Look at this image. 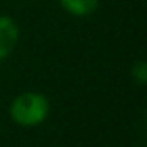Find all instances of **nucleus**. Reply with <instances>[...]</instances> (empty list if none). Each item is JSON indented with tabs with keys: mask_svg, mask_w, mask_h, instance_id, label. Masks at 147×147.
<instances>
[{
	"mask_svg": "<svg viewBox=\"0 0 147 147\" xmlns=\"http://www.w3.org/2000/svg\"><path fill=\"white\" fill-rule=\"evenodd\" d=\"M50 104L45 95L36 92H24L11 104V116L21 126H36L49 116Z\"/></svg>",
	"mask_w": 147,
	"mask_h": 147,
	"instance_id": "obj_1",
	"label": "nucleus"
},
{
	"mask_svg": "<svg viewBox=\"0 0 147 147\" xmlns=\"http://www.w3.org/2000/svg\"><path fill=\"white\" fill-rule=\"evenodd\" d=\"M19 38V28L16 21L9 16H0V59L7 57Z\"/></svg>",
	"mask_w": 147,
	"mask_h": 147,
	"instance_id": "obj_2",
	"label": "nucleus"
},
{
	"mask_svg": "<svg viewBox=\"0 0 147 147\" xmlns=\"http://www.w3.org/2000/svg\"><path fill=\"white\" fill-rule=\"evenodd\" d=\"M64 11L73 16H88L97 11L99 0H59Z\"/></svg>",
	"mask_w": 147,
	"mask_h": 147,
	"instance_id": "obj_3",
	"label": "nucleus"
},
{
	"mask_svg": "<svg viewBox=\"0 0 147 147\" xmlns=\"http://www.w3.org/2000/svg\"><path fill=\"white\" fill-rule=\"evenodd\" d=\"M131 75H133V78H135L140 85H144V83L147 82V66H145L144 61H138V62L133 64V67H131Z\"/></svg>",
	"mask_w": 147,
	"mask_h": 147,
	"instance_id": "obj_4",
	"label": "nucleus"
}]
</instances>
